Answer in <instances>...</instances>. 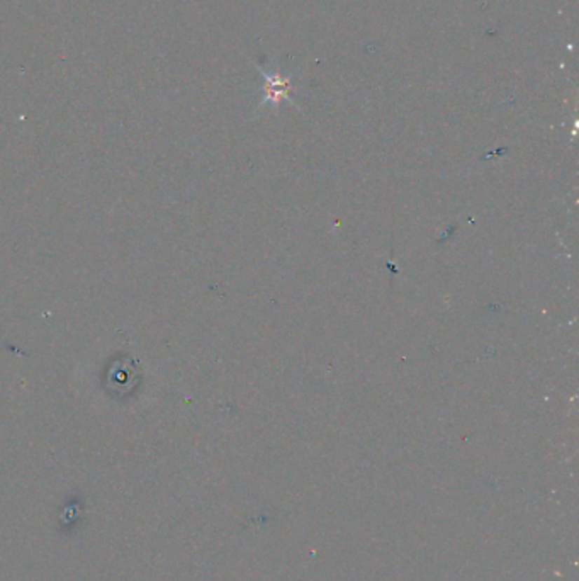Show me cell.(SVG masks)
<instances>
[{"instance_id": "6da1fadb", "label": "cell", "mask_w": 579, "mask_h": 581, "mask_svg": "<svg viewBox=\"0 0 579 581\" xmlns=\"http://www.w3.org/2000/svg\"><path fill=\"white\" fill-rule=\"evenodd\" d=\"M264 75V89H262V102H260V107L264 106H272L273 109L280 106V102L287 101L291 102L292 106H296L294 99H292L291 92L294 87H292V77L282 74H267L264 68H260Z\"/></svg>"}]
</instances>
